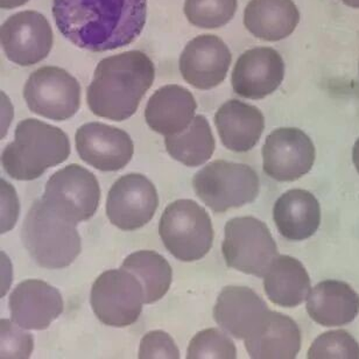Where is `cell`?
Here are the masks:
<instances>
[{
    "instance_id": "1",
    "label": "cell",
    "mask_w": 359,
    "mask_h": 359,
    "mask_svg": "<svg viewBox=\"0 0 359 359\" xmlns=\"http://www.w3.org/2000/svg\"><path fill=\"white\" fill-rule=\"evenodd\" d=\"M52 10L67 40L102 53L131 45L142 34L147 0H53Z\"/></svg>"
},
{
    "instance_id": "2",
    "label": "cell",
    "mask_w": 359,
    "mask_h": 359,
    "mask_svg": "<svg viewBox=\"0 0 359 359\" xmlns=\"http://www.w3.org/2000/svg\"><path fill=\"white\" fill-rule=\"evenodd\" d=\"M156 79L152 60L140 50H128L102 60L87 90L93 114L123 121L138 110Z\"/></svg>"
},
{
    "instance_id": "3",
    "label": "cell",
    "mask_w": 359,
    "mask_h": 359,
    "mask_svg": "<svg viewBox=\"0 0 359 359\" xmlns=\"http://www.w3.org/2000/svg\"><path fill=\"white\" fill-rule=\"evenodd\" d=\"M68 135L61 128L28 118L15 128L14 142L1 153V165L12 179L32 181L70 156Z\"/></svg>"
},
{
    "instance_id": "4",
    "label": "cell",
    "mask_w": 359,
    "mask_h": 359,
    "mask_svg": "<svg viewBox=\"0 0 359 359\" xmlns=\"http://www.w3.org/2000/svg\"><path fill=\"white\" fill-rule=\"evenodd\" d=\"M21 238L39 266L60 269L69 266L82 250L76 224L54 214L43 201H35L25 217Z\"/></svg>"
},
{
    "instance_id": "5",
    "label": "cell",
    "mask_w": 359,
    "mask_h": 359,
    "mask_svg": "<svg viewBox=\"0 0 359 359\" xmlns=\"http://www.w3.org/2000/svg\"><path fill=\"white\" fill-rule=\"evenodd\" d=\"M159 235L170 255L184 263L204 258L214 243L210 216L193 200H177L165 209Z\"/></svg>"
},
{
    "instance_id": "6",
    "label": "cell",
    "mask_w": 359,
    "mask_h": 359,
    "mask_svg": "<svg viewBox=\"0 0 359 359\" xmlns=\"http://www.w3.org/2000/svg\"><path fill=\"white\" fill-rule=\"evenodd\" d=\"M193 187L205 205L221 214L252 203L259 195L260 181L248 165L216 160L194 175Z\"/></svg>"
},
{
    "instance_id": "7",
    "label": "cell",
    "mask_w": 359,
    "mask_h": 359,
    "mask_svg": "<svg viewBox=\"0 0 359 359\" xmlns=\"http://www.w3.org/2000/svg\"><path fill=\"white\" fill-rule=\"evenodd\" d=\"M222 252L229 267L258 278L265 276L279 256L269 226L250 216L232 218L225 224Z\"/></svg>"
},
{
    "instance_id": "8",
    "label": "cell",
    "mask_w": 359,
    "mask_h": 359,
    "mask_svg": "<svg viewBox=\"0 0 359 359\" xmlns=\"http://www.w3.org/2000/svg\"><path fill=\"white\" fill-rule=\"evenodd\" d=\"M144 290L135 274L126 269H110L93 283L90 304L104 325L124 328L138 321L142 314Z\"/></svg>"
},
{
    "instance_id": "9",
    "label": "cell",
    "mask_w": 359,
    "mask_h": 359,
    "mask_svg": "<svg viewBox=\"0 0 359 359\" xmlns=\"http://www.w3.org/2000/svg\"><path fill=\"white\" fill-rule=\"evenodd\" d=\"M41 200L54 214L77 224L90 219L98 209L100 183L87 168L73 163L53 174Z\"/></svg>"
},
{
    "instance_id": "10",
    "label": "cell",
    "mask_w": 359,
    "mask_h": 359,
    "mask_svg": "<svg viewBox=\"0 0 359 359\" xmlns=\"http://www.w3.org/2000/svg\"><path fill=\"white\" fill-rule=\"evenodd\" d=\"M24 98L33 114L52 121H67L80 109L81 86L62 68L42 67L28 77Z\"/></svg>"
},
{
    "instance_id": "11",
    "label": "cell",
    "mask_w": 359,
    "mask_h": 359,
    "mask_svg": "<svg viewBox=\"0 0 359 359\" xmlns=\"http://www.w3.org/2000/svg\"><path fill=\"white\" fill-rule=\"evenodd\" d=\"M315 156L314 144L300 128H276L263 146L264 172L279 182H293L311 172Z\"/></svg>"
},
{
    "instance_id": "12",
    "label": "cell",
    "mask_w": 359,
    "mask_h": 359,
    "mask_svg": "<svg viewBox=\"0 0 359 359\" xmlns=\"http://www.w3.org/2000/svg\"><path fill=\"white\" fill-rule=\"evenodd\" d=\"M4 52L18 66H34L48 56L54 43L52 27L36 11H22L11 15L0 29Z\"/></svg>"
},
{
    "instance_id": "13",
    "label": "cell",
    "mask_w": 359,
    "mask_h": 359,
    "mask_svg": "<svg viewBox=\"0 0 359 359\" xmlns=\"http://www.w3.org/2000/svg\"><path fill=\"white\" fill-rule=\"evenodd\" d=\"M159 205L154 184L142 174L119 177L107 194L109 221L124 231H135L151 222Z\"/></svg>"
},
{
    "instance_id": "14",
    "label": "cell",
    "mask_w": 359,
    "mask_h": 359,
    "mask_svg": "<svg viewBox=\"0 0 359 359\" xmlns=\"http://www.w3.org/2000/svg\"><path fill=\"white\" fill-rule=\"evenodd\" d=\"M75 142L81 159L102 172L123 170L135 152L128 132L95 121L82 125L77 130Z\"/></svg>"
},
{
    "instance_id": "15",
    "label": "cell",
    "mask_w": 359,
    "mask_h": 359,
    "mask_svg": "<svg viewBox=\"0 0 359 359\" xmlns=\"http://www.w3.org/2000/svg\"><path fill=\"white\" fill-rule=\"evenodd\" d=\"M228 46L216 35H198L187 43L180 56V72L187 83L200 90L216 88L231 66Z\"/></svg>"
},
{
    "instance_id": "16",
    "label": "cell",
    "mask_w": 359,
    "mask_h": 359,
    "mask_svg": "<svg viewBox=\"0 0 359 359\" xmlns=\"http://www.w3.org/2000/svg\"><path fill=\"white\" fill-rule=\"evenodd\" d=\"M285 77V63L279 52L269 47L249 49L239 56L231 84L238 96L263 100L274 93Z\"/></svg>"
},
{
    "instance_id": "17",
    "label": "cell",
    "mask_w": 359,
    "mask_h": 359,
    "mask_svg": "<svg viewBox=\"0 0 359 359\" xmlns=\"http://www.w3.org/2000/svg\"><path fill=\"white\" fill-rule=\"evenodd\" d=\"M11 318L27 330H45L63 313L62 295L42 280H25L8 300Z\"/></svg>"
},
{
    "instance_id": "18",
    "label": "cell",
    "mask_w": 359,
    "mask_h": 359,
    "mask_svg": "<svg viewBox=\"0 0 359 359\" xmlns=\"http://www.w3.org/2000/svg\"><path fill=\"white\" fill-rule=\"evenodd\" d=\"M253 359H294L301 349V332L297 322L278 311H267L245 339Z\"/></svg>"
},
{
    "instance_id": "19",
    "label": "cell",
    "mask_w": 359,
    "mask_h": 359,
    "mask_svg": "<svg viewBox=\"0 0 359 359\" xmlns=\"http://www.w3.org/2000/svg\"><path fill=\"white\" fill-rule=\"evenodd\" d=\"M269 311L266 302L249 287L228 286L218 295L214 318L229 335L245 339Z\"/></svg>"
},
{
    "instance_id": "20",
    "label": "cell",
    "mask_w": 359,
    "mask_h": 359,
    "mask_svg": "<svg viewBox=\"0 0 359 359\" xmlns=\"http://www.w3.org/2000/svg\"><path fill=\"white\" fill-rule=\"evenodd\" d=\"M196 109V100L189 90L170 84L156 90L149 98L146 123L159 135H177L191 124Z\"/></svg>"
},
{
    "instance_id": "21",
    "label": "cell",
    "mask_w": 359,
    "mask_h": 359,
    "mask_svg": "<svg viewBox=\"0 0 359 359\" xmlns=\"http://www.w3.org/2000/svg\"><path fill=\"white\" fill-rule=\"evenodd\" d=\"M222 144L232 152H249L258 144L265 118L257 107L238 100L225 102L215 114Z\"/></svg>"
},
{
    "instance_id": "22",
    "label": "cell",
    "mask_w": 359,
    "mask_h": 359,
    "mask_svg": "<svg viewBox=\"0 0 359 359\" xmlns=\"http://www.w3.org/2000/svg\"><path fill=\"white\" fill-rule=\"evenodd\" d=\"M308 314L323 327L349 325L359 313V295L353 287L339 280H325L307 297Z\"/></svg>"
},
{
    "instance_id": "23",
    "label": "cell",
    "mask_w": 359,
    "mask_h": 359,
    "mask_svg": "<svg viewBox=\"0 0 359 359\" xmlns=\"http://www.w3.org/2000/svg\"><path fill=\"white\" fill-rule=\"evenodd\" d=\"M273 219L283 237L300 242L311 238L318 231L321 223V208L311 191L288 190L276 200Z\"/></svg>"
},
{
    "instance_id": "24",
    "label": "cell",
    "mask_w": 359,
    "mask_h": 359,
    "mask_svg": "<svg viewBox=\"0 0 359 359\" xmlns=\"http://www.w3.org/2000/svg\"><path fill=\"white\" fill-rule=\"evenodd\" d=\"M300 21L293 0H251L244 11L248 31L264 41H280L290 36Z\"/></svg>"
},
{
    "instance_id": "25",
    "label": "cell",
    "mask_w": 359,
    "mask_h": 359,
    "mask_svg": "<svg viewBox=\"0 0 359 359\" xmlns=\"http://www.w3.org/2000/svg\"><path fill=\"white\" fill-rule=\"evenodd\" d=\"M265 293L280 307L300 306L311 292V278L301 262L290 256H278L264 276Z\"/></svg>"
},
{
    "instance_id": "26",
    "label": "cell",
    "mask_w": 359,
    "mask_h": 359,
    "mask_svg": "<svg viewBox=\"0 0 359 359\" xmlns=\"http://www.w3.org/2000/svg\"><path fill=\"white\" fill-rule=\"evenodd\" d=\"M165 145L173 159L187 167H198L212 156L216 142L207 118L198 114L184 131L166 137Z\"/></svg>"
},
{
    "instance_id": "27",
    "label": "cell",
    "mask_w": 359,
    "mask_h": 359,
    "mask_svg": "<svg viewBox=\"0 0 359 359\" xmlns=\"http://www.w3.org/2000/svg\"><path fill=\"white\" fill-rule=\"evenodd\" d=\"M121 269L137 276L144 290L145 304L161 300L170 290L173 271L170 263L154 251H138L126 257Z\"/></svg>"
},
{
    "instance_id": "28",
    "label": "cell",
    "mask_w": 359,
    "mask_h": 359,
    "mask_svg": "<svg viewBox=\"0 0 359 359\" xmlns=\"http://www.w3.org/2000/svg\"><path fill=\"white\" fill-rule=\"evenodd\" d=\"M237 7V0H186L183 12L194 26L216 29L231 20Z\"/></svg>"
},
{
    "instance_id": "29",
    "label": "cell",
    "mask_w": 359,
    "mask_h": 359,
    "mask_svg": "<svg viewBox=\"0 0 359 359\" xmlns=\"http://www.w3.org/2000/svg\"><path fill=\"white\" fill-rule=\"evenodd\" d=\"M237 357L235 343L218 329H205L194 336L190 341L188 359H235Z\"/></svg>"
},
{
    "instance_id": "30",
    "label": "cell",
    "mask_w": 359,
    "mask_h": 359,
    "mask_svg": "<svg viewBox=\"0 0 359 359\" xmlns=\"http://www.w3.org/2000/svg\"><path fill=\"white\" fill-rule=\"evenodd\" d=\"M309 359H359V344L346 330H332L315 339L308 350Z\"/></svg>"
},
{
    "instance_id": "31",
    "label": "cell",
    "mask_w": 359,
    "mask_h": 359,
    "mask_svg": "<svg viewBox=\"0 0 359 359\" xmlns=\"http://www.w3.org/2000/svg\"><path fill=\"white\" fill-rule=\"evenodd\" d=\"M33 348L31 334L13 321L1 320V358H29Z\"/></svg>"
},
{
    "instance_id": "32",
    "label": "cell",
    "mask_w": 359,
    "mask_h": 359,
    "mask_svg": "<svg viewBox=\"0 0 359 359\" xmlns=\"http://www.w3.org/2000/svg\"><path fill=\"white\" fill-rule=\"evenodd\" d=\"M138 357L140 359H179L180 351L174 339L167 332L156 330L142 337Z\"/></svg>"
},
{
    "instance_id": "33",
    "label": "cell",
    "mask_w": 359,
    "mask_h": 359,
    "mask_svg": "<svg viewBox=\"0 0 359 359\" xmlns=\"http://www.w3.org/2000/svg\"><path fill=\"white\" fill-rule=\"evenodd\" d=\"M29 0H0V7L3 10H12L17 7L22 6L25 4H27Z\"/></svg>"
},
{
    "instance_id": "34",
    "label": "cell",
    "mask_w": 359,
    "mask_h": 359,
    "mask_svg": "<svg viewBox=\"0 0 359 359\" xmlns=\"http://www.w3.org/2000/svg\"><path fill=\"white\" fill-rule=\"evenodd\" d=\"M353 165L356 167L357 172L359 173V138L357 139L353 149Z\"/></svg>"
},
{
    "instance_id": "35",
    "label": "cell",
    "mask_w": 359,
    "mask_h": 359,
    "mask_svg": "<svg viewBox=\"0 0 359 359\" xmlns=\"http://www.w3.org/2000/svg\"><path fill=\"white\" fill-rule=\"evenodd\" d=\"M346 6L353 7V8H359V0H342Z\"/></svg>"
}]
</instances>
